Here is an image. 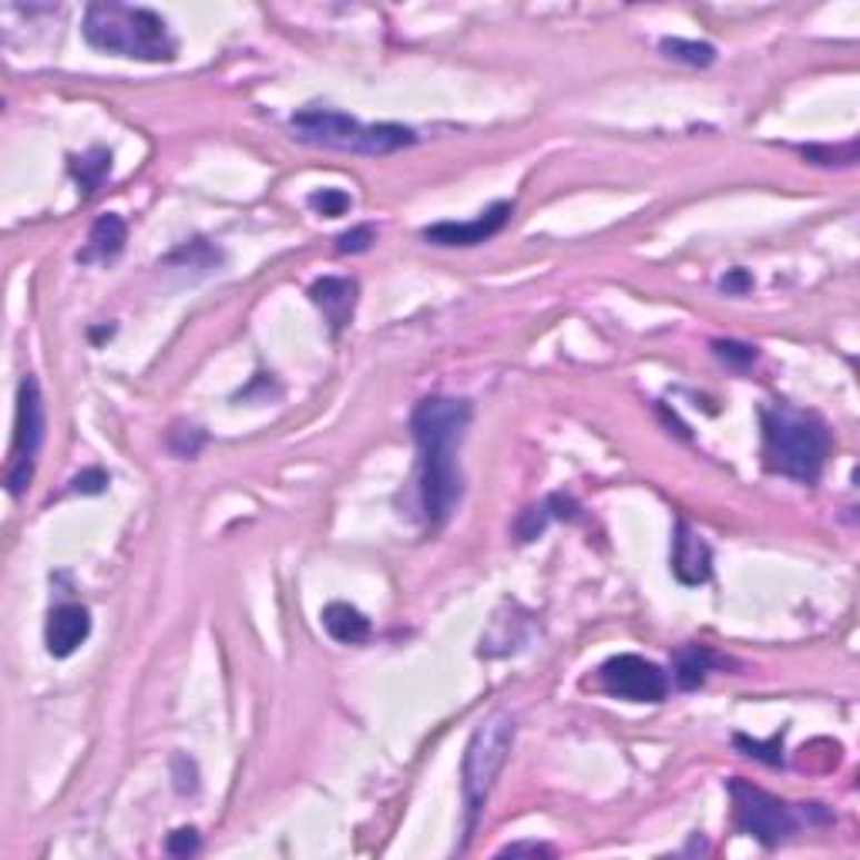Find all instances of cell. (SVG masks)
<instances>
[{
	"label": "cell",
	"mask_w": 860,
	"mask_h": 860,
	"mask_svg": "<svg viewBox=\"0 0 860 860\" xmlns=\"http://www.w3.org/2000/svg\"><path fill=\"white\" fill-rule=\"evenodd\" d=\"M370 243H377L374 226H357V229L343 233V236L336 239V253H343V256H347V253H350V256H354V253H367Z\"/></svg>",
	"instance_id": "cell-25"
},
{
	"label": "cell",
	"mask_w": 860,
	"mask_h": 860,
	"mask_svg": "<svg viewBox=\"0 0 860 860\" xmlns=\"http://www.w3.org/2000/svg\"><path fill=\"white\" fill-rule=\"evenodd\" d=\"M323 629L329 632V639H336L343 645H360L374 632L370 619L360 609L347 605V602H329L323 609Z\"/></svg>",
	"instance_id": "cell-14"
},
{
	"label": "cell",
	"mask_w": 860,
	"mask_h": 860,
	"mask_svg": "<svg viewBox=\"0 0 860 860\" xmlns=\"http://www.w3.org/2000/svg\"><path fill=\"white\" fill-rule=\"evenodd\" d=\"M800 151L813 165H853L857 161V145L853 141L843 145V148H817V145H810V148H800Z\"/></svg>",
	"instance_id": "cell-23"
},
{
	"label": "cell",
	"mask_w": 860,
	"mask_h": 860,
	"mask_svg": "<svg viewBox=\"0 0 860 860\" xmlns=\"http://www.w3.org/2000/svg\"><path fill=\"white\" fill-rule=\"evenodd\" d=\"M672 575L682 585H706L713 575V552L710 545L685 525L675 522V538H672Z\"/></svg>",
	"instance_id": "cell-11"
},
{
	"label": "cell",
	"mask_w": 860,
	"mask_h": 860,
	"mask_svg": "<svg viewBox=\"0 0 860 860\" xmlns=\"http://www.w3.org/2000/svg\"><path fill=\"white\" fill-rule=\"evenodd\" d=\"M763 427V461L773 474H783L797 484H817L830 454L827 424L790 404H767L760 411Z\"/></svg>",
	"instance_id": "cell-3"
},
{
	"label": "cell",
	"mask_w": 860,
	"mask_h": 860,
	"mask_svg": "<svg viewBox=\"0 0 860 860\" xmlns=\"http://www.w3.org/2000/svg\"><path fill=\"white\" fill-rule=\"evenodd\" d=\"M45 401H41V384L34 374L21 377L18 387V417H14V451H11V467H8V491L11 497H21L31 481H34V461L45 444Z\"/></svg>",
	"instance_id": "cell-7"
},
{
	"label": "cell",
	"mask_w": 860,
	"mask_h": 860,
	"mask_svg": "<svg viewBox=\"0 0 860 860\" xmlns=\"http://www.w3.org/2000/svg\"><path fill=\"white\" fill-rule=\"evenodd\" d=\"M522 853H532V857H552L555 850L548 843H538V840H522V843H507L497 850V857H522Z\"/></svg>",
	"instance_id": "cell-28"
},
{
	"label": "cell",
	"mask_w": 860,
	"mask_h": 860,
	"mask_svg": "<svg viewBox=\"0 0 860 860\" xmlns=\"http://www.w3.org/2000/svg\"><path fill=\"white\" fill-rule=\"evenodd\" d=\"M514 747V720L507 713H491L477 723V730L467 740L464 767H461V787L467 803V837L474 830V820L481 807L487 803V793L497 780V773L507 763V753Z\"/></svg>",
	"instance_id": "cell-5"
},
{
	"label": "cell",
	"mask_w": 860,
	"mask_h": 860,
	"mask_svg": "<svg viewBox=\"0 0 860 860\" xmlns=\"http://www.w3.org/2000/svg\"><path fill=\"white\" fill-rule=\"evenodd\" d=\"M350 206H354L350 196L339 192V189H319V192L309 196V209L319 212V216H329V219H336V216H343V212H350Z\"/></svg>",
	"instance_id": "cell-20"
},
{
	"label": "cell",
	"mask_w": 860,
	"mask_h": 860,
	"mask_svg": "<svg viewBox=\"0 0 860 860\" xmlns=\"http://www.w3.org/2000/svg\"><path fill=\"white\" fill-rule=\"evenodd\" d=\"M289 131L303 145L333 148V151H357V155H394L411 148L417 135L404 125H364L343 111L329 108H303L289 118Z\"/></svg>",
	"instance_id": "cell-4"
},
{
	"label": "cell",
	"mask_w": 860,
	"mask_h": 860,
	"mask_svg": "<svg viewBox=\"0 0 860 860\" xmlns=\"http://www.w3.org/2000/svg\"><path fill=\"white\" fill-rule=\"evenodd\" d=\"M199 847H202V840H199V830H196V827H179V830H171L168 840H165V850H168L171 857L199 853Z\"/></svg>",
	"instance_id": "cell-24"
},
{
	"label": "cell",
	"mask_w": 860,
	"mask_h": 860,
	"mask_svg": "<svg viewBox=\"0 0 860 860\" xmlns=\"http://www.w3.org/2000/svg\"><path fill=\"white\" fill-rule=\"evenodd\" d=\"M91 635V612L85 605H58L51 609L48 615V625H45V642H48V652L55 659H68L75 655Z\"/></svg>",
	"instance_id": "cell-12"
},
{
	"label": "cell",
	"mask_w": 860,
	"mask_h": 860,
	"mask_svg": "<svg viewBox=\"0 0 860 860\" xmlns=\"http://www.w3.org/2000/svg\"><path fill=\"white\" fill-rule=\"evenodd\" d=\"M474 407L464 397H424L411 414V434L421 451V504L431 528L447 525L464 494L457 451L471 427Z\"/></svg>",
	"instance_id": "cell-1"
},
{
	"label": "cell",
	"mask_w": 860,
	"mask_h": 860,
	"mask_svg": "<svg viewBox=\"0 0 860 860\" xmlns=\"http://www.w3.org/2000/svg\"><path fill=\"white\" fill-rule=\"evenodd\" d=\"M783 733H787V730L773 733L770 743H760V740H750V737L737 733V737H733V747L743 750V753L753 757V760H763V763H770V767H783Z\"/></svg>",
	"instance_id": "cell-18"
},
{
	"label": "cell",
	"mask_w": 860,
	"mask_h": 860,
	"mask_svg": "<svg viewBox=\"0 0 860 860\" xmlns=\"http://www.w3.org/2000/svg\"><path fill=\"white\" fill-rule=\"evenodd\" d=\"M514 216V206L511 202H494L491 209H484L477 219H471V223H434V226H427L421 236L431 243V246H444V249H467V246H481V243H487L491 236H497L504 226H507V219Z\"/></svg>",
	"instance_id": "cell-9"
},
{
	"label": "cell",
	"mask_w": 860,
	"mask_h": 860,
	"mask_svg": "<svg viewBox=\"0 0 860 860\" xmlns=\"http://www.w3.org/2000/svg\"><path fill=\"white\" fill-rule=\"evenodd\" d=\"M730 797H733V823L740 833L760 840L763 847H780L790 833H797V827L803 820H810V813L820 810V803H803V807H790L780 797L753 787L750 780H730L726 783Z\"/></svg>",
	"instance_id": "cell-6"
},
{
	"label": "cell",
	"mask_w": 860,
	"mask_h": 860,
	"mask_svg": "<svg viewBox=\"0 0 860 860\" xmlns=\"http://www.w3.org/2000/svg\"><path fill=\"white\" fill-rule=\"evenodd\" d=\"M309 299L313 306H319V313L329 323V333L339 336L350 326L354 313H357V299H360V283L350 276H319L309 286Z\"/></svg>",
	"instance_id": "cell-10"
},
{
	"label": "cell",
	"mask_w": 860,
	"mask_h": 860,
	"mask_svg": "<svg viewBox=\"0 0 860 860\" xmlns=\"http://www.w3.org/2000/svg\"><path fill=\"white\" fill-rule=\"evenodd\" d=\"M108 474L101 471V467H88V471H81L75 481H71V491L75 494H101V491H108Z\"/></svg>",
	"instance_id": "cell-27"
},
{
	"label": "cell",
	"mask_w": 860,
	"mask_h": 860,
	"mask_svg": "<svg viewBox=\"0 0 860 860\" xmlns=\"http://www.w3.org/2000/svg\"><path fill=\"white\" fill-rule=\"evenodd\" d=\"M720 286H723L726 293H737V296H740V293H747V289L753 286V279H750V273H747V269H733V273H726V276H723V283H720Z\"/></svg>",
	"instance_id": "cell-29"
},
{
	"label": "cell",
	"mask_w": 860,
	"mask_h": 860,
	"mask_svg": "<svg viewBox=\"0 0 860 860\" xmlns=\"http://www.w3.org/2000/svg\"><path fill=\"white\" fill-rule=\"evenodd\" d=\"M81 34L98 51L131 58V61H148V65L176 61V51H179V41L171 38L161 14L148 8H128V4H118V0L88 4Z\"/></svg>",
	"instance_id": "cell-2"
},
{
	"label": "cell",
	"mask_w": 860,
	"mask_h": 860,
	"mask_svg": "<svg viewBox=\"0 0 860 860\" xmlns=\"http://www.w3.org/2000/svg\"><path fill=\"white\" fill-rule=\"evenodd\" d=\"M171 770H176V790L179 793H196L199 790V770L189 757H176L171 760Z\"/></svg>",
	"instance_id": "cell-26"
},
{
	"label": "cell",
	"mask_w": 860,
	"mask_h": 860,
	"mask_svg": "<svg viewBox=\"0 0 860 860\" xmlns=\"http://www.w3.org/2000/svg\"><path fill=\"white\" fill-rule=\"evenodd\" d=\"M202 444H206V434H202L199 427H186V424H179V427H171V431H168V447L176 451L179 457H196V454L202 451Z\"/></svg>",
	"instance_id": "cell-22"
},
{
	"label": "cell",
	"mask_w": 860,
	"mask_h": 860,
	"mask_svg": "<svg viewBox=\"0 0 860 860\" xmlns=\"http://www.w3.org/2000/svg\"><path fill=\"white\" fill-rule=\"evenodd\" d=\"M720 665V659H716V652H710L706 645H696V642H690V645H682L679 652H675V665H672V679H675V685L679 690H700V685L706 682V675L713 672Z\"/></svg>",
	"instance_id": "cell-15"
},
{
	"label": "cell",
	"mask_w": 860,
	"mask_h": 860,
	"mask_svg": "<svg viewBox=\"0 0 860 860\" xmlns=\"http://www.w3.org/2000/svg\"><path fill=\"white\" fill-rule=\"evenodd\" d=\"M599 682L609 696L629 700V703H662L669 696V675L662 665L642 655H612L599 669Z\"/></svg>",
	"instance_id": "cell-8"
},
{
	"label": "cell",
	"mask_w": 860,
	"mask_h": 860,
	"mask_svg": "<svg viewBox=\"0 0 860 860\" xmlns=\"http://www.w3.org/2000/svg\"><path fill=\"white\" fill-rule=\"evenodd\" d=\"M662 55L682 65H693V68H710L716 61V48L706 41H682V38H662Z\"/></svg>",
	"instance_id": "cell-17"
},
{
	"label": "cell",
	"mask_w": 860,
	"mask_h": 860,
	"mask_svg": "<svg viewBox=\"0 0 860 860\" xmlns=\"http://www.w3.org/2000/svg\"><path fill=\"white\" fill-rule=\"evenodd\" d=\"M555 518L552 514V504H548V497L542 501V504H535V507H528L522 518H518V525H514V532H518V542H535L545 528H548V522Z\"/></svg>",
	"instance_id": "cell-19"
},
{
	"label": "cell",
	"mask_w": 860,
	"mask_h": 860,
	"mask_svg": "<svg viewBox=\"0 0 860 860\" xmlns=\"http://www.w3.org/2000/svg\"><path fill=\"white\" fill-rule=\"evenodd\" d=\"M125 243H128V226L121 216L108 212L101 216L91 233H88V246L78 253V263H111L125 253Z\"/></svg>",
	"instance_id": "cell-13"
},
{
	"label": "cell",
	"mask_w": 860,
	"mask_h": 860,
	"mask_svg": "<svg viewBox=\"0 0 860 860\" xmlns=\"http://www.w3.org/2000/svg\"><path fill=\"white\" fill-rule=\"evenodd\" d=\"M713 350L723 364L730 367H750L757 360V347H750V343H740V339H713Z\"/></svg>",
	"instance_id": "cell-21"
},
{
	"label": "cell",
	"mask_w": 860,
	"mask_h": 860,
	"mask_svg": "<svg viewBox=\"0 0 860 860\" xmlns=\"http://www.w3.org/2000/svg\"><path fill=\"white\" fill-rule=\"evenodd\" d=\"M108 171H111V151H105V148H91L88 155L71 158V176L85 192H95L105 182Z\"/></svg>",
	"instance_id": "cell-16"
}]
</instances>
